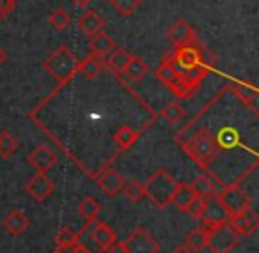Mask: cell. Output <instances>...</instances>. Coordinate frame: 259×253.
<instances>
[{"label":"cell","mask_w":259,"mask_h":253,"mask_svg":"<svg viewBox=\"0 0 259 253\" xmlns=\"http://www.w3.org/2000/svg\"><path fill=\"white\" fill-rule=\"evenodd\" d=\"M101 211V206L94 196H85L82 202L78 204V213L85 218V221L98 220V214Z\"/></svg>","instance_id":"26"},{"label":"cell","mask_w":259,"mask_h":253,"mask_svg":"<svg viewBox=\"0 0 259 253\" xmlns=\"http://www.w3.org/2000/svg\"><path fill=\"white\" fill-rule=\"evenodd\" d=\"M208 228V248L211 253H229L238 244V234L227 223L206 225Z\"/></svg>","instance_id":"4"},{"label":"cell","mask_w":259,"mask_h":253,"mask_svg":"<svg viewBox=\"0 0 259 253\" xmlns=\"http://www.w3.org/2000/svg\"><path fill=\"white\" fill-rule=\"evenodd\" d=\"M69 23H71V18H69V15L64 11V9H55V11H52L50 15V25L54 27L55 30H66L69 27Z\"/></svg>","instance_id":"32"},{"label":"cell","mask_w":259,"mask_h":253,"mask_svg":"<svg viewBox=\"0 0 259 253\" xmlns=\"http://www.w3.org/2000/svg\"><path fill=\"white\" fill-rule=\"evenodd\" d=\"M91 239H93V242L98 246L100 251H105L108 246L117 241V235H115L114 228L108 223H105V221H96L93 234H91Z\"/></svg>","instance_id":"14"},{"label":"cell","mask_w":259,"mask_h":253,"mask_svg":"<svg viewBox=\"0 0 259 253\" xmlns=\"http://www.w3.org/2000/svg\"><path fill=\"white\" fill-rule=\"evenodd\" d=\"M172 61L180 69H194L202 66L204 57H202L201 46H197V43H190L183 44V46H176Z\"/></svg>","instance_id":"7"},{"label":"cell","mask_w":259,"mask_h":253,"mask_svg":"<svg viewBox=\"0 0 259 253\" xmlns=\"http://www.w3.org/2000/svg\"><path fill=\"white\" fill-rule=\"evenodd\" d=\"M178 186V181L167 170L160 168L155 170L144 184V196H148L156 207H167L170 204L174 189Z\"/></svg>","instance_id":"2"},{"label":"cell","mask_w":259,"mask_h":253,"mask_svg":"<svg viewBox=\"0 0 259 253\" xmlns=\"http://www.w3.org/2000/svg\"><path fill=\"white\" fill-rule=\"evenodd\" d=\"M227 223L231 225V228H233L238 235H248L255 230V227H257V223H259V218H257V213H255L252 207H247V209L229 216Z\"/></svg>","instance_id":"8"},{"label":"cell","mask_w":259,"mask_h":253,"mask_svg":"<svg viewBox=\"0 0 259 253\" xmlns=\"http://www.w3.org/2000/svg\"><path fill=\"white\" fill-rule=\"evenodd\" d=\"M101 69H103V61L94 54H89L78 64V73H82L87 80H94L101 73Z\"/></svg>","instance_id":"22"},{"label":"cell","mask_w":259,"mask_h":253,"mask_svg":"<svg viewBox=\"0 0 259 253\" xmlns=\"http://www.w3.org/2000/svg\"><path fill=\"white\" fill-rule=\"evenodd\" d=\"M192 191L195 193V196H201V198H208L215 193V184H213L211 179H208L206 175H199L195 177V181L190 184Z\"/></svg>","instance_id":"25"},{"label":"cell","mask_w":259,"mask_h":253,"mask_svg":"<svg viewBox=\"0 0 259 253\" xmlns=\"http://www.w3.org/2000/svg\"><path fill=\"white\" fill-rule=\"evenodd\" d=\"M195 193L192 191L190 184H187V182H178L176 189H174L172 196H170V204H174V206L178 207L180 211H183L188 207V204L194 200Z\"/></svg>","instance_id":"21"},{"label":"cell","mask_w":259,"mask_h":253,"mask_svg":"<svg viewBox=\"0 0 259 253\" xmlns=\"http://www.w3.org/2000/svg\"><path fill=\"white\" fill-rule=\"evenodd\" d=\"M76 244H64V246H57L55 253H75Z\"/></svg>","instance_id":"37"},{"label":"cell","mask_w":259,"mask_h":253,"mask_svg":"<svg viewBox=\"0 0 259 253\" xmlns=\"http://www.w3.org/2000/svg\"><path fill=\"white\" fill-rule=\"evenodd\" d=\"M71 2L76 6V8H87L91 2H94V0H71Z\"/></svg>","instance_id":"38"},{"label":"cell","mask_w":259,"mask_h":253,"mask_svg":"<svg viewBox=\"0 0 259 253\" xmlns=\"http://www.w3.org/2000/svg\"><path fill=\"white\" fill-rule=\"evenodd\" d=\"M234 90H236V94L241 97L243 103H247L248 107H252L254 110L257 108V90H255L254 87L238 85V87H234Z\"/></svg>","instance_id":"31"},{"label":"cell","mask_w":259,"mask_h":253,"mask_svg":"<svg viewBox=\"0 0 259 253\" xmlns=\"http://www.w3.org/2000/svg\"><path fill=\"white\" fill-rule=\"evenodd\" d=\"M75 253H93V251H91V249L87 248V246H83V244H80V242H78V244H76Z\"/></svg>","instance_id":"39"},{"label":"cell","mask_w":259,"mask_h":253,"mask_svg":"<svg viewBox=\"0 0 259 253\" xmlns=\"http://www.w3.org/2000/svg\"><path fill=\"white\" fill-rule=\"evenodd\" d=\"M55 242H57V246L78 244V234H75L69 227H64L57 232V235H55Z\"/></svg>","instance_id":"33"},{"label":"cell","mask_w":259,"mask_h":253,"mask_svg":"<svg viewBox=\"0 0 259 253\" xmlns=\"http://www.w3.org/2000/svg\"><path fill=\"white\" fill-rule=\"evenodd\" d=\"M139 135H141V133L135 131V129L132 128V126H121V128L117 129V133L114 135L115 145H117L121 150L130 149V147H132L135 142H137Z\"/></svg>","instance_id":"23"},{"label":"cell","mask_w":259,"mask_h":253,"mask_svg":"<svg viewBox=\"0 0 259 253\" xmlns=\"http://www.w3.org/2000/svg\"><path fill=\"white\" fill-rule=\"evenodd\" d=\"M148 71H149L148 64L141 57H137V55H132L124 71H122V75H126V78L132 80V82H139V80H142L148 75Z\"/></svg>","instance_id":"20"},{"label":"cell","mask_w":259,"mask_h":253,"mask_svg":"<svg viewBox=\"0 0 259 253\" xmlns=\"http://www.w3.org/2000/svg\"><path fill=\"white\" fill-rule=\"evenodd\" d=\"M202 221L204 225H219V223H226L229 220V214L224 209V206L220 204L217 193H213L211 196L206 198L204 204V211H202Z\"/></svg>","instance_id":"10"},{"label":"cell","mask_w":259,"mask_h":253,"mask_svg":"<svg viewBox=\"0 0 259 253\" xmlns=\"http://www.w3.org/2000/svg\"><path fill=\"white\" fill-rule=\"evenodd\" d=\"M108 2H110V6L119 13V15L132 16L135 11H137V8L141 6L142 0H108Z\"/></svg>","instance_id":"30"},{"label":"cell","mask_w":259,"mask_h":253,"mask_svg":"<svg viewBox=\"0 0 259 253\" xmlns=\"http://www.w3.org/2000/svg\"><path fill=\"white\" fill-rule=\"evenodd\" d=\"M16 0H0V20H4L15 9Z\"/></svg>","instance_id":"35"},{"label":"cell","mask_w":259,"mask_h":253,"mask_svg":"<svg viewBox=\"0 0 259 253\" xmlns=\"http://www.w3.org/2000/svg\"><path fill=\"white\" fill-rule=\"evenodd\" d=\"M112 50H115V43L105 30H101L96 36H93V39H91V54L103 59V57H107Z\"/></svg>","instance_id":"18"},{"label":"cell","mask_w":259,"mask_h":253,"mask_svg":"<svg viewBox=\"0 0 259 253\" xmlns=\"http://www.w3.org/2000/svg\"><path fill=\"white\" fill-rule=\"evenodd\" d=\"M217 196H219L220 204L224 206V209L227 211L229 216H233V214L250 207V198H248V195L245 191H241L236 184L224 188Z\"/></svg>","instance_id":"5"},{"label":"cell","mask_w":259,"mask_h":253,"mask_svg":"<svg viewBox=\"0 0 259 253\" xmlns=\"http://www.w3.org/2000/svg\"><path fill=\"white\" fill-rule=\"evenodd\" d=\"M169 39L174 46H183V44H190L197 41V34H195V29L187 23L185 20H178L170 25L169 29Z\"/></svg>","instance_id":"12"},{"label":"cell","mask_w":259,"mask_h":253,"mask_svg":"<svg viewBox=\"0 0 259 253\" xmlns=\"http://www.w3.org/2000/svg\"><path fill=\"white\" fill-rule=\"evenodd\" d=\"M219 149L220 147L217 143V136L206 128H199L185 145V150H187L188 156L204 168H208L209 161L217 156Z\"/></svg>","instance_id":"3"},{"label":"cell","mask_w":259,"mask_h":253,"mask_svg":"<svg viewBox=\"0 0 259 253\" xmlns=\"http://www.w3.org/2000/svg\"><path fill=\"white\" fill-rule=\"evenodd\" d=\"M107 253H126V248H124V244L122 242H117L115 241L114 244H110L107 249H105Z\"/></svg>","instance_id":"36"},{"label":"cell","mask_w":259,"mask_h":253,"mask_svg":"<svg viewBox=\"0 0 259 253\" xmlns=\"http://www.w3.org/2000/svg\"><path fill=\"white\" fill-rule=\"evenodd\" d=\"M4 228L11 235H20L29 228V218L22 211L15 209L4 218Z\"/></svg>","instance_id":"17"},{"label":"cell","mask_w":259,"mask_h":253,"mask_svg":"<svg viewBox=\"0 0 259 253\" xmlns=\"http://www.w3.org/2000/svg\"><path fill=\"white\" fill-rule=\"evenodd\" d=\"M124 179L117 170H105L98 175V186L103 193H107L108 196H115L122 189Z\"/></svg>","instance_id":"13"},{"label":"cell","mask_w":259,"mask_h":253,"mask_svg":"<svg viewBox=\"0 0 259 253\" xmlns=\"http://www.w3.org/2000/svg\"><path fill=\"white\" fill-rule=\"evenodd\" d=\"M185 248L190 249L192 253H199L202 251L204 248H208V228L199 227L195 230H192L190 234L187 235L185 239Z\"/></svg>","instance_id":"19"},{"label":"cell","mask_w":259,"mask_h":253,"mask_svg":"<svg viewBox=\"0 0 259 253\" xmlns=\"http://www.w3.org/2000/svg\"><path fill=\"white\" fill-rule=\"evenodd\" d=\"M130 57H132V54H128V52L122 50V48H115V50H112L110 54L107 55V66L114 73H122L126 64H128Z\"/></svg>","instance_id":"24"},{"label":"cell","mask_w":259,"mask_h":253,"mask_svg":"<svg viewBox=\"0 0 259 253\" xmlns=\"http://www.w3.org/2000/svg\"><path fill=\"white\" fill-rule=\"evenodd\" d=\"M18 149V142L9 131L0 133V156L2 158H11Z\"/></svg>","instance_id":"28"},{"label":"cell","mask_w":259,"mask_h":253,"mask_svg":"<svg viewBox=\"0 0 259 253\" xmlns=\"http://www.w3.org/2000/svg\"><path fill=\"white\" fill-rule=\"evenodd\" d=\"M204 204H206V198H201V196H194L188 207L185 209V213H188L190 216L194 218H201L202 216V211H204Z\"/></svg>","instance_id":"34"},{"label":"cell","mask_w":259,"mask_h":253,"mask_svg":"<svg viewBox=\"0 0 259 253\" xmlns=\"http://www.w3.org/2000/svg\"><path fill=\"white\" fill-rule=\"evenodd\" d=\"M162 117L165 119L169 124H178V122L185 117V110L178 101H170V103L162 110Z\"/></svg>","instance_id":"29"},{"label":"cell","mask_w":259,"mask_h":253,"mask_svg":"<svg viewBox=\"0 0 259 253\" xmlns=\"http://www.w3.org/2000/svg\"><path fill=\"white\" fill-rule=\"evenodd\" d=\"M78 27L82 29V32L85 34V36L93 37V36H96V34H100L101 30H103L105 22L96 11H91V9H89V11H85L78 18Z\"/></svg>","instance_id":"15"},{"label":"cell","mask_w":259,"mask_h":253,"mask_svg":"<svg viewBox=\"0 0 259 253\" xmlns=\"http://www.w3.org/2000/svg\"><path fill=\"white\" fill-rule=\"evenodd\" d=\"M78 64L80 61L75 57V54L68 46H59L43 62V68L57 80L59 85H64L78 73Z\"/></svg>","instance_id":"1"},{"label":"cell","mask_w":259,"mask_h":253,"mask_svg":"<svg viewBox=\"0 0 259 253\" xmlns=\"http://www.w3.org/2000/svg\"><path fill=\"white\" fill-rule=\"evenodd\" d=\"M121 191L124 193V196L132 204H137L144 198V184H141L137 179H132V181H128V182L124 181Z\"/></svg>","instance_id":"27"},{"label":"cell","mask_w":259,"mask_h":253,"mask_svg":"<svg viewBox=\"0 0 259 253\" xmlns=\"http://www.w3.org/2000/svg\"><path fill=\"white\" fill-rule=\"evenodd\" d=\"M126 248V253H158L160 246L148 232L142 227H139L135 232L126 237V241H122Z\"/></svg>","instance_id":"6"},{"label":"cell","mask_w":259,"mask_h":253,"mask_svg":"<svg viewBox=\"0 0 259 253\" xmlns=\"http://www.w3.org/2000/svg\"><path fill=\"white\" fill-rule=\"evenodd\" d=\"M155 75H156V78H158L160 82L163 83V85L169 87V89H172L174 83H176L178 78H180V71H178V66L174 64L172 57H165V59H163L162 64L156 68Z\"/></svg>","instance_id":"16"},{"label":"cell","mask_w":259,"mask_h":253,"mask_svg":"<svg viewBox=\"0 0 259 253\" xmlns=\"http://www.w3.org/2000/svg\"><path fill=\"white\" fill-rule=\"evenodd\" d=\"M27 193L36 202H45L54 193V182H52V179L47 177V174H36L27 182Z\"/></svg>","instance_id":"9"},{"label":"cell","mask_w":259,"mask_h":253,"mask_svg":"<svg viewBox=\"0 0 259 253\" xmlns=\"http://www.w3.org/2000/svg\"><path fill=\"white\" fill-rule=\"evenodd\" d=\"M29 163L37 170V174H47L55 163H57V154L48 145H39L29 154Z\"/></svg>","instance_id":"11"},{"label":"cell","mask_w":259,"mask_h":253,"mask_svg":"<svg viewBox=\"0 0 259 253\" xmlns=\"http://www.w3.org/2000/svg\"><path fill=\"white\" fill-rule=\"evenodd\" d=\"M6 59H8V55H6V52L2 50V48H0V66L4 64V62H6Z\"/></svg>","instance_id":"40"}]
</instances>
